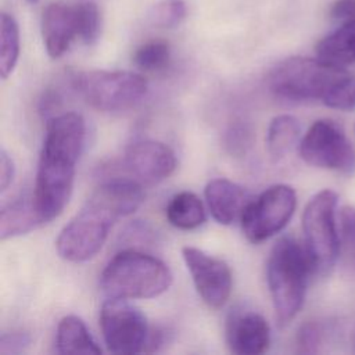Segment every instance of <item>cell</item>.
<instances>
[{
    "mask_svg": "<svg viewBox=\"0 0 355 355\" xmlns=\"http://www.w3.org/2000/svg\"><path fill=\"white\" fill-rule=\"evenodd\" d=\"M144 200L141 184L129 178L103 182L60 232L55 247L69 262H85L104 245L112 225L133 214Z\"/></svg>",
    "mask_w": 355,
    "mask_h": 355,
    "instance_id": "obj_1",
    "label": "cell"
},
{
    "mask_svg": "<svg viewBox=\"0 0 355 355\" xmlns=\"http://www.w3.org/2000/svg\"><path fill=\"white\" fill-rule=\"evenodd\" d=\"M85 121L68 111L53 115L46 123L36 182L32 193L36 211L44 223L57 218L69 201L75 165L85 143Z\"/></svg>",
    "mask_w": 355,
    "mask_h": 355,
    "instance_id": "obj_2",
    "label": "cell"
},
{
    "mask_svg": "<svg viewBox=\"0 0 355 355\" xmlns=\"http://www.w3.org/2000/svg\"><path fill=\"white\" fill-rule=\"evenodd\" d=\"M268 86L286 101H320L338 111L355 110V76L318 57L295 55L280 61L269 72Z\"/></svg>",
    "mask_w": 355,
    "mask_h": 355,
    "instance_id": "obj_3",
    "label": "cell"
},
{
    "mask_svg": "<svg viewBox=\"0 0 355 355\" xmlns=\"http://www.w3.org/2000/svg\"><path fill=\"white\" fill-rule=\"evenodd\" d=\"M312 273L305 247L293 237L279 239L268 257L266 282L280 324L290 323L302 308Z\"/></svg>",
    "mask_w": 355,
    "mask_h": 355,
    "instance_id": "obj_4",
    "label": "cell"
},
{
    "mask_svg": "<svg viewBox=\"0 0 355 355\" xmlns=\"http://www.w3.org/2000/svg\"><path fill=\"white\" fill-rule=\"evenodd\" d=\"M172 284V272L161 259L137 251L122 250L104 268L100 286L107 298H153Z\"/></svg>",
    "mask_w": 355,
    "mask_h": 355,
    "instance_id": "obj_5",
    "label": "cell"
},
{
    "mask_svg": "<svg viewBox=\"0 0 355 355\" xmlns=\"http://www.w3.org/2000/svg\"><path fill=\"white\" fill-rule=\"evenodd\" d=\"M337 204V193L323 189L311 197L304 208V247L311 259L313 273H329L338 258L341 244Z\"/></svg>",
    "mask_w": 355,
    "mask_h": 355,
    "instance_id": "obj_6",
    "label": "cell"
},
{
    "mask_svg": "<svg viewBox=\"0 0 355 355\" xmlns=\"http://www.w3.org/2000/svg\"><path fill=\"white\" fill-rule=\"evenodd\" d=\"M72 89L93 108L118 112L137 105L147 93L144 76L129 71H80L69 76Z\"/></svg>",
    "mask_w": 355,
    "mask_h": 355,
    "instance_id": "obj_7",
    "label": "cell"
},
{
    "mask_svg": "<svg viewBox=\"0 0 355 355\" xmlns=\"http://www.w3.org/2000/svg\"><path fill=\"white\" fill-rule=\"evenodd\" d=\"M301 158L315 168L355 173V148L341 125L331 119L315 121L300 140Z\"/></svg>",
    "mask_w": 355,
    "mask_h": 355,
    "instance_id": "obj_8",
    "label": "cell"
},
{
    "mask_svg": "<svg viewBox=\"0 0 355 355\" xmlns=\"http://www.w3.org/2000/svg\"><path fill=\"white\" fill-rule=\"evenodd\" d=\"M297 207L295 190L288 184H273L255 200L248 201L241 214V229L251 243H262L286 227Z\"/></svg>",
    "mask_w": 355,
    "mask_h": 355,
    "instance_id": "obj_9",
    "label": "cell"
},
{
    "mask_svg": "<svg viewBox=\"0 0 355 355\" xmlns=\"http://www.w3.org/2000/svg\"><path fill=\"white\" fill-rule=\"evenodd\" d=\"M100 327L108 351L135 354L146 351L150 329L146 316L128 300L108 298L100 311Z\"/></svg>",
    "mask_w": 355,
    "mask_h": 355,
    "instance_id": "obj_10",
    "label": "cell"
},
{
    "mask_svg": "<svg viewBox=\"0 0 355 355\" xmlns=\"http://www.w3.org/2000/svg\"><path fill=\"white\" fill-rule=\"evenodd\" d=\"M182 257L201 300L209 308L223 306L230 297L233 284L229 265L200 248L189 245L182 248Z\"/></svg>",
    "mask_w": 355,
    "mask_h": 355,
    "instance_id": "obj_11",
    "label": "cell"
},
{
    "mask_svg": "<svg viewBox=\"0 0 355 355\" xmlns=\"http://www.w3.org/2000/svg\"><path fill=\"white\" fill-rule=\"evenodd\" d=\"M122 165L140 184H155L172 175L176 157L173 150L161 141L141 140L128 147Z\"/></svg>",
    "mask_w": 355,
    "mask_h": 355,
    "instance_id": "obj_12",
    "label": "cell"
},
{
    "mask_svg": "<svg viewBox=\"0 0 355 355\" xmlns=\"http://www.w3.org/2000/svg\"><path fill=\"white\" fill-rule=\"evenodd\" d=\"M226 341L233 354H263L270 344L269 323L255 311L234 309L226 322Z\"/></svg>",
    "mask_w": 355,
    "mask_h": 355,
    "instance_id": "obj_13",
    "label": "cell"
},
{
    "mask_svg": "<svg viewBox=\"0 0 355 355\" xmlns=\"http://www.w3.org/2000/svg\"><path fill=\"white\" fill-rule=\"evenodd\" d=\"M42 37L47 54L60 58L72 42L79 39V25L75 6L50 3L42 14Z\"/></svg>",
    "mask_w": 355,
    "mask_h": 355,
    "instance_id": "obj_14",
    "label": "cell"
},
{
    "mask_svg": "<svg viewBox=\"0 0 355 355\" xmlns=\"http://www.w3.org/2000/svg\"><path fill=\"white\" fill-rule=\"evenodd\" d=\"M204 194L211 215L220 225H230L239 216L241 218V214L248 204L245 190L225 178L208 182Z\"/></svg>",
    "mask_w": 355,
    "mask_h": 355,
    "instance_id": "obj_15",
    "label": "cell"
},
{
    "mask_svg": "<svg viewBox=\"0 0 355 355\" xmlns=\"http://www.w3.org/2000/svg\"><path fill=\"white\" fill-rule=\"evenodd\" d=\"M43 225L32 194H22L4 204L0 211V237L1 240L26 234Z\"/></svg>",
    "mask_w": 355,
    "mask_h": 355,
    "instance_id": "obj_16",
    "label": "cell"
},
{
    "mask_svg": "<svg viewBox=\"0 0 355 355\" xmlns=\"http://www.w3.org/2000/svg\"><path fill=\"white\" fill-rule=\"evenodd\" d=\"M316 57L330 65L345 68L355 64V19L341 22L337 29L315 46Z\"/></svg>",
    "mask_w": 355,
    "mask_h": 355,
    "instance_id": "obj_17",
    "label": "cell"
},
{
    "mask_svg": "<svg viewBox=\"0 0 355 355\" xmlns=\"http://www.w3.org/2000/svg\"><path fill=\"white\" fill-rule=\"evenodd\" d=\"M55 351L60 354H100L101 349L92 337L85 322L75 316H64L55 333Z\"/></svg>",
    "mask_w": 355,
    "mask_h": 355,
    "instance_id": "obj_18",
    "label": "cell"
},
{
    "mask_svg": "<svg viewBox=\"0 0 355 355\" xmlns=\"http://www.w3.org/2000/svg\"><path fill=\"white\" fill-rule=\"evenodd\" d=\"M301 133L300 122L295 116L282 114L275 116L266 132V148L273 161L284 158L298 143Z\"/></svg>",
    "mask_w": 355,
    "mask_h": 355,
    "instance_id": "obj_19",
    "label": "cell"
},
{
    "mask_svg": "<svg viewBox=\"0 0 355 355\" xmlns=\"http://www.w3.org/2000/svg\"><path fill=\"white\" fill-rule=\"evenodd\" d=\"M165 214L168 222L180 230L196 229L205 220L202 201L191 191H180L175 194L169 200Z\"/></svg>",
    "mask_w": 355,
    "mask_h": 355,
    "instance_id": "obj_20",
    "label": "cell"
},
{
    "mask_svg": "<svg viewBox=\"0 0 355 355\" xmlns=\"http://www.w3.org/2000/svg\"><path fill=\"white\" fill-rule=\"evenodd\" d=\"M19 57V28L12 15L1 12L0 17V73L7 79Z\"/></svg>",
    "mask_w": 355,
    "mask_h": 355,
    "instance_id": "obj_21",
    "label": "cell"
},
{
    "mask_svg": "<svg viewBox=\"0 0 355 355\" xmlns=\"http://www.w3.org/2000/svg\"><path fill=\"white\" fill-rule=\"evenodd\" d=\"M133 61L141 71H162L169 65L171 46L165 40H148L137 47Z\"/></svg>",
    "mask_w": 355,
    "mask_h": 355,
    "instance_id": "obj_22",
    "label": "cell"
},
{
    "mask_svg": "<svg viewBox=\"0 0 355 355\" xmlns=\"http://www.w3.org/2000/svg\"><path fill=\"white\" fill-rule=\"evenodd\" d=\"M75 8L79 25V39L85 44H93L101 33L100 10L93 1H80L75 4Z\"/></svg>",
    "mask_w": 355,
    "mask_h": 355,
    "instance_id": "obj_23",
    "label": "cell"
},
{
    "mask_svg": "<svg viewBox=\"0 0 355 355\" xmlns=\"http://www.w3.org/2000/svg\"><path fill=\"white\" fill-rule=\"evenodd\" d=\"M329 336V326L322 320L304 323L297 333V351L301 354H316L324 345Z\"/></svg>",
    "mask_w": 355,
    "mask_h": 355,
    "instance_id": "obj_24",
    "label": "cell"
},
{
    "mask_svg": "<svg viewBox=\"0 0 355 355\" xmlns=\"http://www.w3.org/2000/svg\"><path fill=\"white\" fill-rule=\"evenodd\" d=\"M187 7L183 0H162L154 4L148 12L153 25L159 28H175L186 17Z\"/></svg>",
    "mask_w": 355,
    "mask_h": 355,
    "instance_id": "obj_25",
    "label": "cell"
},
{
    "mask_svg": "<svg viewBox=\"0 0 355 355\" xmlns=\"http://www.w3.org/2000/svg\"><path fill=\"white\" fill-rule=\"evenodd\" d=\"M340 244L349 262L355 266V207L344 205L338 211Z\"/></svg>",
    "mask_w": 355,
    "mask_h": 355,
    "instance_id": "obj_26",
    "label": "cell"
},
{
    "mask_svg": "<svg viewBox=\"0 0 355 355\" xmlns=\"http://www.w3.org/2000/svg\"><path fill=\"white\" fill-rule=\"evenodd\" d=\"M31 344V336L25 331H10L3 333L0 337V352L1 354H21Z\"/></svg>",
    "mask_w": 355,
    "mask_h": 355,
    "instance_id": "obj_27",
    "label": "cell"
},
{
    "mask_svg": "<svg viewBox=\"0 0 355 355\" xmlns=\"http://www.w3.org/2000/svg\"><path fill=\"white\" fill-rule=\"evenodd\" d=\"M329 14L338 22L355 19V0H334L330 6Z\"/></svg>",
    "mask_w": 355,
    "mask_h": 355,
    "instance_id": "obj_28",
    "label": "cell"
},
{
    "mask_svg": "<svg viewBox=\"0 0 355 355\" xmlns=\"http://www.w3.org/2000/svg\"><path fill=\"white\" fill-rule=\"evenodd\" d=\"M15 176V165L10 154L1 148L0 151V191L4 193L12 183Z\"/></svg>",
    "mask_w": 355,
    "mask_h": 355,
    "instance_id": "obj_29",
    "label": "cell"
},
{
    "mask_svg": "<svg viewBox=\"0 0 355 355\" xmlns=\"http://www.w3.org/2000/svg\"><path fill=\"white\" fill-rule=\"evenodd\" d=\"M26 1H29V3H32V4H35V3H37L39 0H26Z\"/></svg>",
    "mask_w": 355,
    "mask_h": 355,
    "instance_id": "obj_30",
    "label": "cell"
}]
</instances>
